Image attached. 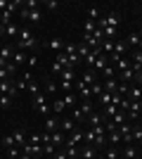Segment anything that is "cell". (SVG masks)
I'll list each match as a JSON object with an SVG mask.
<instances>
[{
	"mask_svg": "<svg viewBox=\"0 0 142 159\" xmlns=\"http://www.w3.org/2000/svg\"><path fill=\"white\" fill-rule=\"evenodd\" d=\"M126 43H128V45H137V43H140V33H130L128 38H126Z\"/></svg>",
	"mask_w": 142,
	"mask_h": 159,
	"instance_id": "cell-42",
	"label": "cell"
},
{
	"mask_svg": "<svg viewBox=\"0 0 142 159\" xmlns=\"http://www.w3.org/2000/svg\"><path fill=\"white\" fill-rule=\"evenodd\" d=\"M57 90H59V83H54V81H47V86H45V95H57Z\"/></svg>",
	"mask_w": 142,
	"mask_h": 159,
	"instance_id": "cell-32",
	"label": "cell"
},
{
	"mask_svg": "<svg viewBox=\"0 0 142 159\" xmlns=\"http://www.w3.org/2000/svg\"><path fill=\"white\" fill-rule=\"evenodd\" d=\"M76 83V71L74 69H64L59 74V90H64V95L71 93V86Z\"/></svg>",
	"mask_w": 142,
	"mask_h": 159,
	"instance_id": "cell-2",
	"label": "cell"
},
{
	"mask_svg": "<svg viewBox=\"0 0 142 159\" xmlns=\"http://www.w3.org/2000/svg\"><path fill=\"white\" fill-rule=\"evenodd\" d=\"M81 81L85 83V86H93V83H97V71H95V69H85V71L81 74Z\"/></svg>",
	"mask_w": 142,
	"mask_h": 159,
	"instance_id": "cell-7",
	"label": "cell"
},
{
	"mask_svg": "<svg viewBox=\"0 0 142 159\" xmlns=\"http://www.w3.org/2000/svg\"><path fill=\"white\" fill-rule=\"evenodd\" d=\"M19 154H21V150L17 145H14V147H7V157H10V159H19Z\"/></svg>",
	"mask_w": 142,
	"mask_h": 159,
	"instance_id": "cell-40",
	"label": "cell"
},
{
	"mask_svg": "<svg viewBox=\"0 0 142 159\" xmlns=\"http://www.w3.org/2000/svg\"><path fill=\"white\" fill-rule=\"evenodd\" d=\"M19 159H31V154H26V152H21V154H19Z\"/></svg>",
	"mask_w": 142,
	"mask_h": 159,
	"instance_id": "cell-58",
	"label": "cell"
},
{
	"mask_svg": "<svg viewBox=\"0 0 142 159\" xmlns=\"http://www.w3.org/2000/svg\"><path fill=\"white\" fill-rule=\"evenodd\" d=\"M104 17H107V26H118V21H121V14L118 12H109V14H104Z\"/></svg>",
	"mask_w": 142,
	"mask_h": 159,
	"instance_id": "cell-15",
	"label": "cell"
},
{
	"mask_svg": "<svg viewBox=\"0 0 142 159\" xmlns=\"http://www.w3.org/2000/svg\"><path fill=\"white\" fill-rule=\"evenodd\" d=\"M107 66H109V57H107V55H100V57H97V62L93 64V69H95V71H104Z\"/></svg>",
	"mask_w": 142,
	"mask_h": 159,
	"instance_id": "cell-13",
	"label": "cell"
},
{
	"mask_svg": "<svg viewBox=\"0 0 142 159\" xmlns=\"http://www.w3.org/2000/svg\"><path fill=\"white\" fill-rule=\"evenodd\" d=\"M90 93H93L95 98H100V95L104 93V83H93V86H90Z\"/></svg>",
	"mask_w": 142,
	"mask_h": 159,
	"instance_id": "cell-34",
	"label": "cell"
},
{
	"mask_svg": "<svg viewBox=\"0 0 142 159\" xmlns=\"http://www.w3.org/2000/svg\"><path fill=\"white\" fill-rule=\"evenodd\" d=\"M121 102H123V95H118V93H111V105H116V107H118Z\"/></svg>",
	"mask_w": 142,
	"mask_h": 159,
	"instance_id": "cell-48",
	"label": "cell"
},
{
	"mask_svg": "<svg viewBox=\"0 0 142 159\" xmlns=\"http://www.w3.org/2000/svg\"><path fill=\"white\" fill-rule=\"evenodd\" d=\"M26 90H28L31 95H33V98H36V95H41V88H38V83H36V81H31V83H28V88H26Z\"/></svg>",
	"mask_w": 142,
	"mask_h": 159,
	"instance_id": "cell-41",
	"label": "cell"
},
{
	"mask_svg": "<svg viewBox=\"0 0 142 159\" xmlns=\"http://www.w3.org/2000/svg\"><path fill=\"white\" fill-rule=\"evenodd\" d=\"M5 36L7 38H14V36H19V29L14 26V24H7L5 26Z\"/></svg>",
	"mask_w": 142,
	"mask_h": 159,
	"instance_id": "cell-35",
	"label": "cell"
},
{
	"mask_svg": "<svg viewBox=\"0 0 142 159\" xmlns=\"http://www.w3.org/2000/svg\"><path fill=\"white\" fill-rule=\"evenodd\" d=\"M64 109H67V105H64V100H62V98L52 100V114H62Z\"/></svg>",
	"mask_w": 142,
	"mask_h": 159,
	"instance_id": "cell-21",
	"label": "cell"
},
{
	"mask_svg": "<svg viewBox=\"0 0 142 159\" xmlns=\"http://www.w3.org/2000/svg\"><path fill=\"white\" fill-rule=\"evenodd\" d=\"M88 119H90V128H95V126H100L102 121H104V116H102L100 112H93V114L88 116Z\"/></svg>",
	"mask_w": 142,
	"mask_h": 159,
	"instance_id": "cell-25",
	"label": "cell"
},
{
	"mask_svg": "<svg viewBox=\"0 0 142 159\" xmlns=\"http://www.w3.org/2000/svg\"><path fill=\"white\" fill-rule=\"evenodd\" d=\"M26 60H28V57H26V55H24V52H21V50H17V52L12 55V62H14V64H17V66H19V64H24V62H26Z\"/></svg>",
	"mask_w": 142,
	"mask_h": 159,
	"instance_id": "cell-33",
	"label": "cell"
},
{
	"mask_svg": "<svg viewBox=\"0 0 142 159\" xmlns=\"http://www.w3.org/2000/svg\"><path fill=\"white\" fill-rule=\"evenodd\" d=\"M123 157H126V159H135V157H137V147H135V145H126Z\"/></svg>",
	"mask_w": 142,
	"mask_h": 159,
	"instance_id": "cell-29",
	"label": "cell"
},
{
	"mask_svg": "<svg viewBox=\"0 0 142 159\" xmlns=\"http://www.w3.org/2000/svg\"><path fill=\"white\" fill-rule=\"evenodd\" d=\"M130 133H133V143H142V126L140 124L130 126Z\"/></svg>",
	"mask_w": 142,
	"mask_h": 159,
	"instance_id": "cell-23",
	"label": "cell"
},
{
	"mask_svg": "<svg viewBox=\"0 0 142 159\" xmlns=\"http://www.w3.org/2000/svg\"><path fill=\"white\" fill-rule=\"evenodd\" d=\"M62 100H64V105H67V107H78V95H76V93H67Z\"/></svg>",
	"mask_w": 142,
	"mask_h": 159,
	"instance_id": "cell-16",
	"label": "cell"
},
{
	"mask_svg": "<svg viewBox=\"0 0 142 159\" xmlns=\"http://www.w3.org/2000/svg\"><path fill=\"white\" fill-rule=\"evenodd\" d=\"M104 90L107 93H116L118 90V79H107L104 81Z\"/></svg>",
	"mask_w": 142,
	"mask_h": 159,
	"instance_id": "cell-20",
	"label": "cell"
},
{
	"mask_svg": "<svg viewBox=\"0 0 142 159\" xmlns=\"http://www.w3.org/2000/svg\"><path fill=\"white\" fill-rule=\"evenodd\" d=\"M116 79H118V83H135V71L133 69H123V71L116 74Z\"/></svg>",
	"mask_w": 142,
	"mask_h": 159,
	"instance_id": "cell-4",
	"label": "cell"
},
{
	"mask_svg": "<svg viewBox=\"0 0 142 159\" xmlns=\"http://www.w3.org/2000/svg\"><path fill=\"white\" fill-rule=\"evenodd\" d=\"M83 140H85L88 145H95V140H97V135H95V131H93V128H88V131H85V138H83Z\"/></svg>",
	"mask_w": 142,
	"mask_h": 159,
	"instance_id": "cell-39",
	"label": "cell"
},
{
	"mask_svg": "<svg viewBox=\"0 0 142 159\" xmlns=\"http://www.w3.org/2000/svg\"><path fill=\"white\" fill-rule=\"evenodd\" d=\"M67 133H62V131H54L52 133V145H62V143H67V138H64Z\"/></svg>",
	"mask_w": 142,
	"mask_h": 159,
	"instance_id": "cell-30",
	"label": "cell"
},
{
	"mask_svg": "<svg viewBox=\"0 0 142 159\" xmlns=\"http://www.w3.org/2000/svg\"><path fill=\"white\" fill-rule=\"evenodd\" d=\"M59 131H62V133H67V135H69V133H74V131H76V121H71V119H62V121H59Z\"/></svg>",
	"mask_w": 142,
	"mask_h": 159,
	"instance_id": "cell-10",
	"label": "cell"
},
{
	"mask_svg": "<svg viewBox=\"0 0 142 159\" xmlns=\"http://www.w3.org/2000/svg\"><path fill=\"white\" fill-rule=\"evenodd\" d=\"M126 52H128V43H126V40H114V55L123 57Z\"/></svg>",
	"mask_w": 142,
	"mask_h": 159,
	"instance_id": "cell-12",
	"label": "cell"
},
{
	"mask_svg": "<svg viewBox=\"0 0 142 159\" xmlns=\"http://www.w3.org/2000/svg\"><path fill=\"white\" fill-rule=\"evenodd\" d=\"M116 112H118V107L109 102V105L104 107V112H102V116H104V119H114V116H116Z\"/></svg>",
	"mask_w": 142,
	"mask_h": 159,
	"instance_id": "cell-17",
	"label": "cell"
},
{
	"mask_svg": "<svg viewBox=\"0 0 142 159\" xmlns=\"http://www.w3.org/2000/svg\"><path fill=\"white\" fill-rule=\"evenodd\" d=\"M54 159H69L67 152H54Z\"/></svg>",
	"mask_w": 142,
	"mask_h": 159,
	"instance_id": "cell-57",
	"label": "cell"
},
{
	"mask_svg": "<svg viewBox=\"0 0 142 159\" xmlns=\"http://www.w3.org/2000/svg\"><path fill=\"white\" fill-rule=\"evenodd\" d=\"M137 48H140V52H142V36H140V43H137Z\"/></svg>",
	"mask_w": 142,
	"mask_h": 159,
	"instance_id": "cell-60",
	"label": "cell"
},
{
	"mask_svg": "<svg viewBox=\"0 0 142 159\" xmlns=\"http://www.w3.org/2000/svg\"><path fill=\"white\" fill-rule=\"evenodd\" d=\"M135 86H140V88H142V71H137V74H135Z\"/></svg>",
	"mask_w": 142,
	"mask_h": 159,
	"instance_id": "cell-56",
	"label": "cell"
},
{
	"mask_svg": "<svg viewBox=\"0 0 142 159\" xmlns=\"http://www.w3.org/2000/svg\"><path fill=\"white\" fill-rule=\"evenodd\" d=\"M126 98H128L130 102H140V100H142V88H140V86H130Z\"/></svg>",
	"mask_w": 142,
	"mask_h": 159,
	"instance_id": "cell-8",
	"label": "cell"
},
{
	"mask_svg": "<svg viewBox=\"0 0 142 159\" xmlns=\"http://www.w3.org/2000/svg\"><path fill=\"white\" fill-rule=\"evenodd\" d=\"M140 112H142V105H140V102H130L126 116H128L130 121H137V119H140Z\"/></svg>",
	"mask_w": 142,
	"mask_h": 159,
	"instance_id": "cell-5",
	"label": "cell"
},
{
	"mask_svg": "<svg viewBox=\"0 0 142 159\" xmlns=\"http://www.w3.org/2000/svg\"><path fill=\"white\" fill-rule=\"evenodd\" d=\"M116 71H123V69H130V62L128 60H126V57H121V60H118V62H116Z\"/></svg>",
	"mask_w": 142,
	"mask_h": 159,
	"instance_id": "cell-37",
	"label": "cell"
},
{
	"mask_svg": "<svg viewBox=\"0 0 142 159\" xmlns=\"http://www.w3.org/2000/svg\"><path fill=\"white\" fill-rule=\"evenodd\" d=\"M52 152H54V145H52V143L43 145V154H52Z\"/></svg>",
	"mask_w": 142,
	"mask_h": 159,
	"instance_id": "cell-50",
	"label": "cell"
},
{
	"mask_svg": "<svg viewBox=\"0 0 142 159\" xmlns=\"http://www.w3.org/2000/svg\"><path fill=\"white\" fill-rule=\"evenodd\" d=\"M31 107H33V112L36 114H43V116H47L50 114V105H47V95L41 93V95H36L33 102H31Z\"/></svg>",
	"mask_w": 142,
	"mask_h": 159,
	"instance_id": "cell-3",
	"label": "cell"
},
{
	"mask_svg": "<svg viewBox=\"0 0 142 159\" xmlns=\"http://www.w3.org/2000/svg\"><path fill=\"white\" fill-rule=\"evenodd\" d=\"M116 74H118V71H116V66H114V64H109L107 69L102 71V76H104V81H107V79H116Z\"/></svg>",
	"mask_w": 142,
	"mask_h": 159,
	"instance_id": "cell-31",
	"label": "cell"
},
{
	"mask_svg": "<svg viewBox=\"0 0 142 159\" xmlns=\"http://www.w3.org/2000/svg\"><path fill=\"white\" fill-rule=\"evenodd\" d=\"M78 109H81V112H83V116H90V114L95 112V109H93V102H90V100H85V102H81V105H78Z\"/></svg>",
	"mask_w": 142,
	"mask_h": 159,
	"instance_id": "cell-24",
	"label": "cell"
},
{
	"mask_svg": "<svg viewBox=\"0 0 142 159\" xmlns=\"http://www.w3.org/2000/svg\"><path fill=\"white\" fill-rule=\"evenodd\" d=\"M62 71H64V66H62L59 62L54 60V62H52V74H62Z\"/></svg>",
	"mask_w": 142,
	"mask_h": 159,
	"instance_id": "cell-49",
	"label": "cell"
},
{
	"mask_svg": "<svg viewBox=\"0 0 142 159\" xmlns=\"http://www.w3.org/2000/svg\"><path fill=\"white\" fill-rule=\"evenodd\" d=\"M28 19L33 21V24H41V21H43V10H41V7H33V10H28Z\"/></svg>",
	"mask_w": 142,
	"mask_h": 159,
	"instance_id": "cell-14",
	"label": "cell"
},
{
	"mask_svg": "<svg viewBox=\"0 0 142 159\" xmlns=\"http://www.w3.org/2000/svg\"><path fill=\"white\" fill-rule=\"evenodd\" d=\"M26 64L31 66V69H33V66L38 64V57H36V55H31V57H28V60H26Z\"/></svg>",
	"mask_w": 142,
	"mask_h": 159,
	"instance_id": "cell-52",
	"label": "cell"
},
{
	"mask_svg": "<svg viewBox=\"0 0 142 159\" xmlns=\"http://www.w3.org/2000/svg\"><path fill=\"white\" fill-rule=\"evenodd\" d=\"M107 159H121V157H118V152H116L114 147H111V150L107 152Z\"/></svg>",
	"mask_w": 142,
	"mask_h": 159,
	"instance_id": "cell-54",
	"label": "cell"
},
{
	"mask_svg": "<svg viewBox=\"0 0 142 159\" xmlns=\"http://www.w3.org/2000/svg\"><path fill=\"white\" fill-rule=\"evenodd\" d=\"M12 55H14V50H12L10 45H2V48H0V60L12 62Z\"/></svg>",
	"mask_w": 142,
	"mask_h": 159,
	"instance_id": "cell-18",
	"label": "cell"
},
{
	"mask_svg": "<svg viewBox=\"0 0 142 159\" xmlns=\"http://www.w3.org/2000/svg\"><path fill=\"white\" fill-rule=\"evenodd\" d=\"M57 128H59V121H54L52 116H47V119H45V131L47 133H54Z\"/></svg>",
	"mask_w": 142,
	"mask_h": 159,
	"instance_id": "cell-26",
	"label": "cell"
},
{
	"mask_svg": "<svg viewBox=\"0 0 142 159\" xmlns=\"http://www.w3.org/2000/svg\"><path fill=\"white\" fill-rule=\"evenodd\" d=\"M126 119H128V116H126V112H121V109H118V112H116V116H114V119H109V121H114V126L118 128L121 124H126Z\"/></svg>",
	"mask_w": 142,
	"mask_h": 159,
	"instance_id": "cell-28",
	"label": "cell"
},
{
	"mask_svg": "<svg viewBox=\"0 0 142 159\" xmlns=\"http://www.w3.org/2000/svg\"><path fill=\"white\" fill-rule=\"evenodd\" d=\"M114 36H116V29L114 26H107V29H104V38H107V40H114Z\"/></svg>",
	"mask_w": 142,
	"mask_h": 159,
	"instance_id": "cell-47",
	"label": "cell"
},
{
	"mask_svg": "<svg viewBox=\"0 0 142 159\" xmlns=\"http://www.w3.org/2000/svg\"><path fill=\"white\" fill-rule=\"evenodd\" d=\"M43 45H45V48H50V50H54V52H62V50H64V43H62L59 38L45 40V43H43Z\"/></svg>",
	"mask_w": 142,
	"mask_h": 159,
	"instance_id": "cell-11",
	"label": "cell"
},
{
	"mask_svg": "<svg viewBox=\"0 0 142 159\" xmlns=\"http://www.w3.org/2000/svg\"><path fill=\"white\" fill-rule=\"evenodd\" d=\"M102 14H100V10L97 7H88V21H97Z\"/></svg>",
	"mask_w": 142,
	"mask_h": 159,
	"instance_id": "cell-36",
	"label": "cell"
},
{
	"mask_svg": "<svg viewBox=\"0 0 142 159\" xmlns=\"http://www.w3.org/2000/svg\"><path fill=\"white\" fill-rule=\"evenodd\" d=\"M109 143H114V145H116V143H121V133H118V128L109 133Z\"/></svg>",
	"mask_w": 142,
	"mask_h": 159,
	"instance_id": "cell-44",
	"label": "cell"
},
{
	"mask_svg": "<svg viewBox=\"0 0 142 159\" xmlns=\"http://www.w3.org/2000/svg\"><path fill=\"white\" fill-rule=\"evenodd\" d=\"M45 7H47V10H57V7H59V2H57V0H47Z\"/></svg>",
	"mask_w": 142,
	"mask_h": 159,
	"instance_id": "cell-51",
	"label": "cell"
},
{
	"mask_svg": "<svg viewBox=\"0 0 142 159\" xmlns=\"http://www.w3.org/2000/svg\"><path fill=\"white\" fill-rule=\"evenodd\" d=\"M95 157H97V147H95V145L81 147V157H78V159H95Z\"/></svg>",
	"mask_w": 142,
	"mask_h": 159,
	"instance_id": "cell-9",
	"label": "cell"
},
{
	"mask_svg": "<svg viewBox=\"0 0 142 159\" xmlns=\"http://www.w3.org/2000/svg\"><path fill=\"white\" fill-rule=\"evenodd\" d=\"M97 100H100V105H104V107H107L109 102H111V93H107V90H104V93H102Z\"/></svg>",
	"mask_w": 142,
	"mask_h": 159,
	"instance_id": "cell-43",
	"label": "cell"
},
{
	"mask_svg": "<svg viewBox=\"0 0 142 159\" xmlns=\"http://www.w3.org/2000/svg\"><path fill=\"white\" fill-rule=\"evenodd\" d=\"M74 121H83V112L78 109V107L74 109Z\"/></svg>",
	"mask_w": 142,
	"mask_h": 159,
	"instance_id": "cell-53",
	"label": "cell"
},
{
	"mask_svg": "<svg viewBox=\"0 0 142 159\" xmlns=\"http://www.w3.org/2000/svg\"><path fill=\"white\" fill-rule=\"evenodd\" d=\"M28 143H38V145H41V135H38V133H33V135L28 138Z\"/></svg>",
	"mask_w": 142,
	"mask_h": 159,
	"instance_id": "cell-55",
	"label": "cell"
},
{
	"mask_svg": "<svg viewBox=\"0 0 142 159\" xmlns=\"http://www.w3.org/2000/svg\"><path fill=\"white\" fill-rule=\"evenodd\" d=\"M12 135H14V143H17V145H26V143H28V140H26V133L21 131V128H19V131H14Z\"/></svg>",
	"mask_w": 142,
	"mask_h": 159,
	"instance_id": "cell-27",
	"label": "cell"
},
{
	"mask_svg": "<svg viewBox=\"0 0 142 159\" xmlns=\"http://www.w3.org/2000/svg\"><path fill=\"white\" fill-rule=\"evenodd\" d=\"M95 29H97V24H95V21H88V19H85V24H83V31H85V33H93Z\"/></svg>",
	"mask_w": 142,
	"mask_h": 159,
	"instance_id": "cell-46",
	"label": "cell"
},
{
	"mask_svg": "<svg viewBox=\"0 0 142 159\" xmlns=\"http://www.w3.org/2000/svg\"><path fill=\"white\" fill-rule=\"evenodd\" d=\"M64 152H67L69 159H78V157H81V150H78L76 145H67V147H64Z\"/></svg>",
	"mask_w": 142,
	"mask_h": 159,
	"instance_id": "cell-22",
	"label": "cell"
},
{
	"mask_svg": "<svg viewBox=\"0 0 142 159\" xmlns=\"http://www.w3.org/2000/svg\"><path fill=\"white\" fill-rule=\"evenodd\" d=\"M0 36H5V24H0Z\"/></svg>",
	"mask_w": 142,
	"mask_h": 159,
	"instance_id": "cell-59",
	"label": "cell"
},
{
	"mask_svg": "<svg viewBox=\"0 0 142 159\" xmlns=\"http://www.w3.org/2000/svg\"><path fill=\"white\" fill-rule=\"evenodd\" d=\"M38 45V38H36L33 33L28 31V29H19V36H17V50H21V52H26V50H31V48Z\"/></svg>",
	"mask_w": 142,
	"mask_h": 159,
	"instance_id": "cell-1",
	"label": "cell"
},
{
	"mask_svg": "<svg viewBox=\"0 0 142 159\" xmlns=\"http://www.w3.org/2000/svg\"><path fill=\"white\" fill-rule=\"evenodd\" d=\"M76 52H78V57H81V60H85V57L90 55V48L81 40V43H76Z\"/></svg>",
	"mask_w": 142,
	"mask_h": 159,
	"instance_id": "cell-19",
	"label": "cell"
},
{
	"mask_svg": "<svg viewBox=\"0 0 142 159\" xmlns=\"http://www.w3.org/2000/svg\"><path fill=\"white\" fill-rule=\"evenodd\" d=\"M10 105H12V98H10V95H0V107H2V109H7Z\"/></svg>",
	"mask_w": 142,
	"mask_h": 159,
	"instance_id": "cell-45",
	"label": "cell"
},
{
	"mask_svg": "<svg viewBox=\"0 0 142 159\" xmlns=\"http://www.w3.org/2000/svg\"><path fill=\"white\" fill-rule=\"evenodd\" d=\"M0 145H5V147H14L17 143H14V135H5V138H0ZM19 147V145H17Z\"/></svg>",
	"mask_w": 142,
	"mask_h": 159,
	"instance_id": "cell-38",
	"label": "cell"
},
{
	"mask_svg": "<svg viewBox=\"0 0 142 159\" xmlns=\"http://www.w3.org/2000/svg\"><path fill=\"white\" fill-rule=\"evenodd\" d=\"M95 159H104V157H100V154H97V157H95Z\"/></svg>",
	"mask_w": 142,
	"mask_h": 159,
	"instance_id": "cell-61",
	"label": "cell"
},
{
	"mask_svg": "<svg viewBox=\"0 0 142 159\" xmlns=\"http://www.w3.org/2000/svg\"><path fill=\"white\" fill-rule=\"evenodd\" d=\"M83 138H85V131L76 128L74 133H69V138H67V145H78V143H83Z\"/></svg>",
	"mask_w": 142,
	"mask_h": 159,
	"instance_id": "cell-6",
	"label": "cell"
}]
</instances>
